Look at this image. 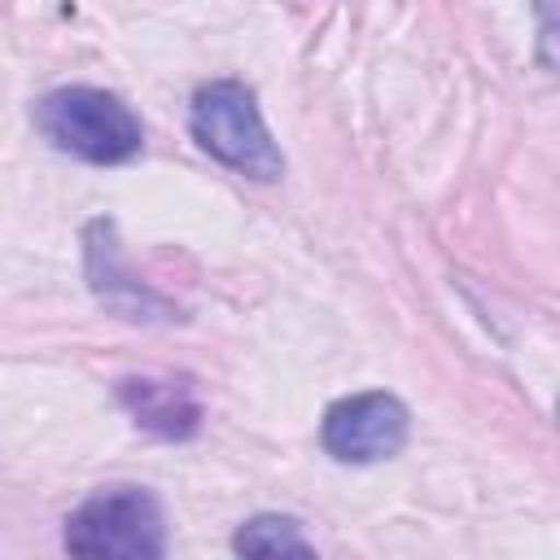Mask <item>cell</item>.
<instances>
[{
    "instance_id": "cell-1",
    "label": "cell",
    "mask_w": 560,
    "mask_h": 560,
    "mask_svg": "<svg viewBox=\"0 0 560 560\" xmlns=\"http://www.w3.org/2000/svg\"><path fill=\"white\" fill-rule=\"evenodd\" d=\"M35 127L39 136L92 166H118L131 162L144 144V127L131 114V105L105 88H88V83H70V88H52L48 96H39L35 105Z\"/></svg>"
},
{
    "instance_id": "cell-2",
    "label": "cell",
    "mask_w": 560,
    "mask_h": 560,
    "mask_svg": "<svg viewBox=\"0 0 560 560\" xmlns=\"http://www.w3.org/2000/svg\"><path fill=\"white\" fill-rule=\"evenodd\" d=\"M70 560H166V516L144 486L92 490L61 529Z\"/></svg>"
},
{
    "instance_id": "cell-3",
    "label": "cell",
    "mask_w": 560,
    "mask_h": 560,
    "mask_svg": "<svg viewBox=\"0 0 560 560\" xmlns=\"http://www.w3.org/2000/svg\"><path fill=\"white\" fill-rule=\"evenodd\" d=\"M188 131L214 162H223L228 171H236L245 179L271 184L284 175V153L262 122L254 88H245L236 79H210L192 92Z\"/></svg>"
},
{
    "instance_id": "cell-4",
    "label": "cell",
    "mask_w": 560,
    "mask_h": 560,
    "mask_svg": "<svg viewBox=\"0 0 560 560\" xmlns=\"http://www.w3.org/2000/svg\"><path fill=\"white\" fill-rule=\"evenodd\" d=\"M407 407L385 389L337 398L319 420V442L341 464H376L407 446Z\"/></svg>"
},
{
    "instance_id": "cell-5",
    "label": "cell",
    "mask_w": 560,
    "mask_h": 560,
    "mask_svg": "<svg viewBox=\"0 0 560 560\" xmlns=\"http://www.w3.org/2000/svg\"><path fill=\"white\" fill-rule=\"evenodd\" d=\"M83 267H88V284L96 293V302L105 311H114L118 319L131 324H171L179 319V306L171 298H162L158 289H149L144 280L131 276L122 249H118V232L109 219H92L83 232Z\"/></svg>"
},
{
    "instance_id": "cell-6",
    "label": "cell",
    "mask_w": 560,
    "mask_h": 560,
    "mask_svg": "<svg viewBox=\"0 0 560 560\" xmlns=\"http://www.w3.org/2000/svg\"><path fill=\"white\" fill-rule=\"evenodd\" d=\"M118 402L144 433L166 438V442H188L201 429V402L188 381L127 376V381H118Z\"/></svg>"
},
{
    "instance_id": "cell-7",
    "label": "cell",
    "mask_w": 560,
    "mask_h": 560,
    "mask_svg": "<svg viewBox=\"0 0 560 560\" xmlns=\"http://www.w3.org/2000/svg\"><path fill=\"white\" fill-rule=\"evenodd\" d=\"M232 556L236 560H319V551L306 542L302 525L280 512H258L232 529Z\"/></svg>"
}]
</instances>
